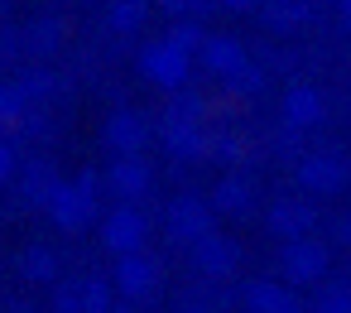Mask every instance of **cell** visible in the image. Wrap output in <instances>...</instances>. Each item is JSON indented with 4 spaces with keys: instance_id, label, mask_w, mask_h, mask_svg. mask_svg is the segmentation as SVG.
<instances>
[{
    "instance_id": "6da1fadb",
    "label": "cell",
    "mask_w": 351,
    "mask_h": 313,
    "mask_svg": "<svg viewBox=\"0 0 351 313\" xmlns=\"http://www.w3.org/2000/svg\"><path fill=\"white\" fill-rule=\"evenodd\" d=\"M106 241H111L116 251H135V241H140V217L116 212V217L106 222Z\"/></svg>"
},
{
    "instance_id": "7a4b0ae2",
    "label": "cell",
    "mask_w": 351,
    "mask_h": 313,
    "mask_svg": "<svg viewBox=\"0 0 351 313\" xmlns=\"http://www.w3.org/2000/svg\"><path fill=\"white\" fill-rule=\"evenodd\" d=\"M149 279H154V265H145V260H125V265H121V284H125L130 294H145Z\"/></svg>"
},
{
    "instance_id": "3957f363",
    "label": "cell",
    "mask_w": 351,
    "mask_h": 313,
    "mask_svg": "<svg viewBox=\"0 0 351 313\" xmlns=\"http://www.w3.org/2000/svg\"><path fill=\"white\" fill-rule=\"evenodd\" d=\"M289 265L308 275V270H317V255H313V251H289Z\"/></svg>"
},
{
    "instance_id": "277c9868",
    "label": "cell",
    "mask_w": 351,
    "mask_h": 313,
    "mask_svg": "<svg viewBox=\"0 0 351 313\" xmlns=\"http://www.w3.org/2000/svg\"><path fill=\"white\" fill-rule=\"evenodd\" d=\"M322 313H351V299H327Z\"/></svg>"
},
{
    "instance_id": "5b68a950",
    "label": "cell",
    "mask_w": 351,
    "mask_h": 313,
    "mask_svg": "<svg viewBox=\"0 0 351 313\" xmlns=\"http://www.w3.org/2000/svg\"><path fill=\"white\" fill-rule=\"evenodd\" d=\"M5 164H10V159H5V150H0V174H5Z\"/></svg>"
}]
</instances>
